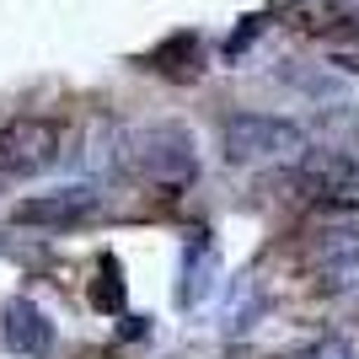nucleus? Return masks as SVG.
<instances>
[{
	"label": "nucleus",
	"mask_w": 359,
	"mask_h": 359,
	"mask_svg": "<svg viewBox=\"0 0 359 359\" xmlns=\"http://www.w3.org/2000/svg\"><path fill=\"white\" fill-rule=\"evenodd\" d=\"M290 150H306V135L290 118H273V113H231L220 129V156L231 166L273 161V156H290Z\"/></svg>",
	"instance_id": "1"
},
{
	"label": "nucleus",
	"mask_w": 359,
	"mask_h": 359,
	"mask_svg": "<svg viewBox=\"0 0 359 359\" xmlns=\"http://www.w3.org/2000/svg\"><path fill=\"white\" fill-rule=\"evenodd\" d=\"M123 166L140 172V177H150V182H161V188H177V182H188L198 172V156H194L188 129H177V123H156V129L135 135Z\"/></svg>",
	"instance_id": "2"
},
{
	"label": "nucleus",
	"mask_w": 359,
	"mask_h": 359,
	"mask_svg": "<svg viewBox=\"0 0 359 359\" xmlns=\"http://www.w3.org/2000/svg\"><path fill=\"white\" fill-rule=\"evenodd\" d=\"M60 145H65V129L43 113H16V118L0 123V172L11 177H32L43 166L60 161Z\"/></svg>",
	"instance_id": "3"
},
{
	"label": "nucleus",
	"mask_w": 359,
	"mask_h": 359,
	"mask_svg": "<svg viewBox=\"0 0 359 359\" xmlns=\"http://www.w3.org/2000/svg\"><path fill=\"white\" fill-rule=\"evenodd\" d=\"M285 182L300 188L306 198H316V204H348V198H359V156L316 145V150L300 156V166Z\"/></svg>",
	"instance_id": "4"
},
{
	"label": "nucleus",
	"mask_w": 359,
	"mask_h": 359,
	"mask_svg": "<svg viewBox=\"0 0 359 359\" xmlns=\"http://www.w3.org/2000/svg\"><path fill=\"white\" fill-rule=\"evenodd\" d=\"M102 215V194L91 188H60V194H43V198H22L11 220L16 225H43V231H75Z\"/></svg>",
	"instance_id": "5"
},
{
	"label": "nucleus",
	"mask_w": 359,
	"mask_h": 359,
	"mask_svg": "<svg viewBox=\"0 0 359 359\" xmlns=\"http://www.w3.org/2000/svg\"><path fill=\"white\" fill-rule=\"evenodd\" d=\"M140 65L166 75V81H194V75L204 70V43H198V32H172V38H161L150 54H140Z\"/></svg>",
	"instance_id": "6"
},
{
	"label": "nucleus",
	"mask_w": 359,
	"mask_h": 359,
	"mask_svg": "<svg viewBox=\"0 0 359 359\" xmlns=\"http://www.w3.org/2000/svg\"><path fill=\"white\" fill-rule=\"evenodd\" d=\"M0 338H6V348H16V354H43L48 348V322L38 316L32 300H6V311H0Z\"/></svg>",
	"instance_id": "7"
},
{
	"label": "nucleus",
	"mask_w": 359,
	"mask_h": 359,
	"mask_svg": "<svg viewBox=\"0 0 359 359\" xmlns=\"http://www.w3.org/2000/svg\"><path fill=\"white\" fill-rule=\"evenodd\" d=\"M285 16L295 32H311V38H332V32L354 27V11H344L338 0H295Z\"/></svg>",
	"instance_id": "8"
},
{
	"label": "nucleus",
	"mask_w": 359,
	"mask_h": 359,
	"mask_svg": "<svg viewBox=\"0 0 359 359\" xmlns=\"http://www.w3.org/2000/svg\"><path fill=\"white\" fill-rule=\"evenodd\" d=\"M97 269H102V279L91 285V306L118 311V306H123V290H118V257H107V252H102V263H97Z\"/></svg>",
	"instance_id": "9"
},
{
	"label": "nucleus",
	"mask_w": 359,
	"mask_h": 359,
	"mask_svg": "<svg viewBox=\"0 0 359 359\" xmlns=\"http://www.w3.org/2000/svg\"><path fill=\"white\" fill-rule=\"evenodd\" d=\"M257 32H263V16H247V22H241V32L231 38V43H225V60H241V48L252 43Z\"/></svg>",
	"instance_id": "10"
},
{
	"label": "nucleus",
	"mask_w": 359,
	"mask_h": 359,
	"mask_svg": "<svg viewBox=\"0 0 359 359\" xmlns=\"http://www.w3.org/2000/svg\"><path fill=\"white\" fill-rule=\"evenodd\" d=\"M300 359H354V354H348V344H344V338H322V344H316V348H306Z\"/></svg>",
	"instance_id": "11"
},
{
	"label": "nucleus",
	"mask_w": 359,
	"mask_h": 359,
	"mask_svg": "<svg viewBox=\"0 0 359 359\" xmlns=\"http://www.w3.org/2000/svg\"><path fill=\"white\" fill-rule=\"evenodd\" d=\"M338 65H344V70H359V54H338Z\"/></svg>",
	"instance_id": "12"
}]
</instances>
